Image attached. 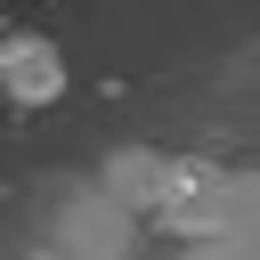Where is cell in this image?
<instances>
[{"label": "cell", "instance_id": "obj_1", "mask_svg": "<svg viewBox=\"0 0 260 260\" xmlns=\"http://www.w3.org/2000/svg\"><path fill=\"white\" fill-rule=\"evenodd\" d=\"M0 73H8V89H16L24 106H41V98L65 89V57H57L49 41H32V32H16V41L0 49Z\"/></svg>", "mask_w": 260, "mask_h": 260}]
</instances>
